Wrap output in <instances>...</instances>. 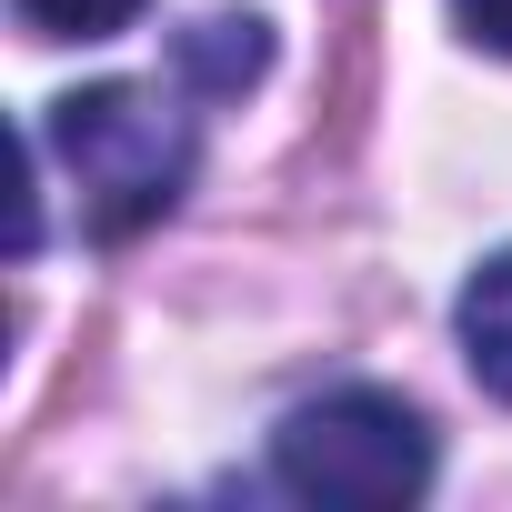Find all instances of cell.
I'll list each match as a JSON object with an SVG mask.
<instances>
[{
    "mask_svg": "<svg viewBox=\"0 0 512 512\" xmlns=\"http://www.w3.org/2000/svg\"><path fill=\"white\" fill-rule=\"evenodd\" d=\"M21 21L41 41H111V31L141 21V0H21Z\"/></svg>",
    "mask_w": 512,
    "mask_h": 512,
    "instance_id": "5",
    "label": "cell"
},
{
    "mask_svg": "<svg viewBox=\"0 0 512 512\" xmlns=\"http://www.w3.org/2000/svg\"><path fill=\"white\" fill-rule=\"evenodd\" d=\"M41 151L71 171L81 191V221L101 241H131L151 231L181 181H191V121L181 101H161L151 81H91V91H61L41 111Z\"/></svg>",
    "mask_w": 512,
    "mask_h": 512,
    "instance_id": "1",
    "label": "cell"
},
{
    "mask_svg": "<svg viewBox=\"0 0 512 512\" xmlns=\"http://www.w3.org/2000/svg\"><path fill=\"white\" fill-rule=\"evenodd\" d=\"M462 362L492 402H512V251H492L462 282Z\"/></svg>",
    "mask_w": 512,
    "mask_h": 512,
    "instance_id": "3",
    "label": "cell"
},
{
    "mask_svg": "<svg viewBox=\"0 0 512 512\" xmlns=\"http://www.w3.org/2000/svg\"><path fill=\"white\" fill-rule=\"evenodd\" d=\"M262 61H272V41H262V21H201V31H181V71L201 81V91H241V81H262Z\"/></svg>",
    "mask_w": 512,
    "mask_h": 512,
    "instance_id": "4",
    "label": "cell"
},
{
    "mask_svg": "<svg viewBox=\"0 0 512 512\" xmlns=\"http://www.w3.org/2000/svg\"><path fill=\"white\" fill-rule=\"evenodd\" d=\"M272 482L322 512H392L432 492V422L402 392H322L282 412L272 432Z\"/></svg>",
    "mask_w": 512,
    "mask_h": 512,
    "instance_id": "2",
    "label": "cell"
},
{
    "mask_svg": "<svg viewBox=\"0 0 512 512\" xmlns=\"http://www.w3.org/2000/svg\"><path fill=\"white\" fill-rule=\"evenodd\" d=\"M452 21H462V41H482V51L512 61V0H452Z\"/></svg>",
    "mask_w": 512,
    "mask_h": 512,
    "instance_id": "6",
    "label": "cell"
}]
</instances>
